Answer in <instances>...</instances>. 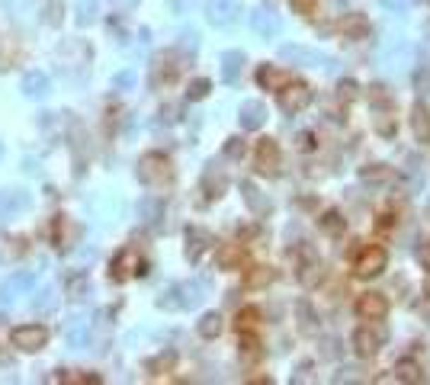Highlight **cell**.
<instances>
[{
  "mask_svg": "<svg viewBox=\"0 0 430 385\" xmlns=\"http://www.w3.org/2000/svg\"><path fill=\"white\" fill-rule=\"evenodd\" d=\"M125 266H139V254L135 251H122L116 257V263H112V270H116V280H125V276H129V270H125Z\"/></svg>",
  "mask_w": 430,
  "mask_h": 385,
  "instance_id": "cell-29",
  "label": "cell"
},
{
  "mask_svg": "<svg viewBox=\"0 0 430 385\" xmlns=\"http://www.w3.org/2000/svg\"><path fill=\"white\" fill-rule=\"evenodd\" d=\"M385 266H389V251H385L382 244H369V247H363V251H360L354 270H356V276L369 280V276H379Z\"/></svg>",
  "mask_w": 430,
  "mask_h": 385,
  "instance_id": "cell-5",
  "label": "cell"
},
{
  "mask_svg": "<svg viewBox=\"0 0 430 385\" xmlns=\"http://www.w3.org/2000/svg\"><path fill=\"white\" fill-rule=\"evenodd\" d=\"M209 87H212V84H209L206 77H199V81H193V84H190V100H202V97H206V93H209Z\"/></svg>",
  "mask_w": 430,
  "mask_h": 385,
  "instance_id": "cell-38",
  "label": "cell"
},
{
  "mask_svg": "<svg viewBox=\"0 0 430 385\" xmlns=\"http://www.w3.org/2000/svg\"><path fill=\"white\" fill-rule=\"evenodd\" d=\"M112 7H119V10H125V7H135V4H139V0H110Z\"/></svg>",
  "mask_w": 430,
  "mask_h": 385,
  "instance_id": "cell-49",
  "label": "cell"
},
{
  "mask_svg": "<svg viewBox=\"0 0 430 385\" xmlns=\"http://www.w3.org/2000/svg\"><path fill=\"white\" fill-rule=\"evenodd\" d=\"M308 103H312V90H308L306 84H286L283 90H279V106H283V112H289V116H298Z\"/></svg>",
  "mask_w": 430,
  "mask_h": 385,
  "instance_id": "cell-8",
  "label": "cell"
},
{
  "mask_svg": "<svg viewBox=\"0 0 430 385\" xmlns=\"http://www.w3.org/2000/svg\"><path fill=\"white\" fill-rule=\"evenodd\" d=\"M241 347H244V353H248V357H257V347H260V343H257V337L244 334L241 337Z\"/></svg>",
  "mask_w": 430,
  "mask_h": 385,
  "instance_id": "cell-42",
  "label": "cell"
},
{
  "mask_svg": "<svg viewBox=\"0 0 430 385\" xmlns=\"http://www.w3.org/2000/svg\"><path fill=\"white\" fill-rule=\"evenodd\" d=\"M209 241H212V238H209L206 228H196V225H193V228H187V260H190V263H196V260L202 257V251L209 247Z\"/></svg>",
  "mask_w": 430,
  "mask_h": 385,
  "instance_id": "cell-20",
  "label": "cell"
},
{
  "mask_svg": "<svg viewBox=\"0 0 430 385\" xmlns=\"http://www.w3.org/2000/svg\"><path fill=\"white\" fill-rule=\"evenodd\" d=\"M45 23H52V26L62 23V0H52L49 7H45Z\"/></svg>",
  "mask_w": 430,
  "mask_h": 385,
  "instance_id": "cell-39",
  "label": "cell"
},
{
  "mask_svg": "<svg viewBox=\"0 0 430 385\" xmlns=\"http://www.w3.org/2000/svg\"><path fill=\"white\" fill-rule=\"evenodd\" d=\"M250 26H254V32L260 35V39H273V35H279L283 23H279V16L273 13L270 7H260L254 16H250Z\"/></svg>",
  "mask_w": 430,
  "mask_h": 385,
  "instance_id": "cell-15",
  "label": "cell"
},
{
  "mask_svg": "<svg viewBox=\"0 0 430 385\" xmlns=\"http://www.w3.org/2000/svg\"><path fill=\"white\" fill-rule=\"evenodd\" d=\"M26 209H29L26 189H0V222H13Z\"/></svg>",
  "mask_w": 430,
  "mask_h": 385,
  "instance_id": "cell-7",
  "label": "cell"
},
{
  "mask_svg": "<svg viewBox=\"0 0 430 385\" xmlns=\"http://www.w3.org/2000/svg\"><path fill=\"white\" fill-rule=\"evenodd\" d=\"M241 193H244V199H248V206H250L254 212H267V209H270L264 199L257 196V186H254V183H241Z\"/></svg>",
  "mask_w": 430,
  "mask_h": 385,
  "instance_id": "cell-31",
  "label": "cell"
},
{
  "mask_svg": "<svg viewBox=\"0 0 430 385\" xmlns=\"http://www.w3.org/2000/svg\"><path fill=\"white\" fill-rule=\"evenodd\" d=\"M49 90H52V81L45 71H26V74H23V93H26V97L42 100Z\"/></svg>",
  "mask_w": 430,
  "mask_h": 385,
  "instance_id": "cell-16",
  "label": "cell"
},
{
  "mask_svg": "<svg viewBox=\"0 0 430 385\" xmlns=\"http://www.w3.org/2000/svg\"><path fill=\"white\" fill-rule=\"evenodd\" d=\"M395 222H398V218H395V215H389V212H385V215H379V228H382V231H389Z\"/></svg>",
  "mask_w": 430,
  "mask_h": 385,
  "instance_id": "cell-47",
  "label": "cell"
},
{
  "mask_svg": "<svg viewBox=\"0 0 430 385\" xmlns=\"http://www.w3.org/2000/svg\"><path fill=\"white\" fill-rule=\"evenodd\" d=\"M64 343H68L71 350H83L91 343V321L87 318H71L64 324Z\"/></svg>",
  "mask_w": 430,
  "mask_h": 385,
  "instance_id": "cell-14",
  "label": "cell"
},
{
  "mask_svg": "<svg viewBox=\"0 0 430 385\" xmlns=\"http://www.w3.org/2000/svg\"><path fill=\"white\" fill-rule=\"evenodd\" d=\"M257 170L260 174H270V177L279 170V145L273 138L257 141Z\"/></svg>",
  "mask_w": 430,
  "mask_h": 385,
  "instance_id": "cell-12",
  "label": "cell"
},
{
  "mask_svg": "<svg viewBox=\"0 0 430 385\" xmlns=\"http://www.w3.org/2000/svg\"><path fill=\"white\" fill-rule=\"evenodd\" d=\"M100 13V0H74V16L81 26H91Z\"/></svg>",
  "mask_w": 430,
  "mask_h": 385,
  "instance_id": "cell-25",
  "label": "cell"
},
{
  "mask_svg": "<svg viewBox=\"0 0 430 385\" xmlns=\"http://www.w3.org/2000/svg\"><path fill=\"white\" fill-rule=\"evenodd\" d=\"M337 97L350 103V100L356 97V84H354V81H340V84H337Z\"/></svg>",
  "mask_w": 430,
  "mask_h": 385,
  "instance_id": "cell-41",
  "label": "cell"
},
{
  "mask_svg": "<svg viewBox=\"0 0 430 385\" xmlns=\"http://www.w3.org/2000/svg\"><path fill=\"white\" fill-rule=\"evenodd\" d=\"M244 68V52H225L222 55V81L225 84H238Z\"/></svg>",
  "mask_w": 430,
  "mask_h": 385,
  "instance_id": "cell-21",
  "label": "cell"
},
{
  "mask_svg": "<svg viewBox=\"0 0 430 385\" xmlns=\"http://www.w3.org/2000/svg\"><path fill=\"white\" fill-rule=\"evenodd\" d=\"M279 55L286 58V61H296V64H308V68H334V58L321 55V52H312V49H302V45H283V52Z\"/></svg>",
  "mask_w": 430,
  "mask_h": 385,
  "instance_id": "cell-10",
  "label": "cell"
},
{
  "mask_svg": "<svg viewBox=\"0 0 430 385\" xmlns=\"http://www.w3.org/2000/svg\"><path fill=\"white\" fill-rule=\"evenodd\" d=\"M241 7H238V0H209L206 4V20L212 26H231L238 20Z\"/></svg>",
  "mask_w": 430,
  "mask_h": 385,
  "instance_id": "cell-9",
  "label": "cell"
},
{
  "mask_svg": "<svg viewBox=\"0 0 430 385\" xmlns=\"http://www.w3.org/2000/svg\"><path fill=\"white\" fill-rule=\"evenodd\" d=\"M360 177L366 183H382V180H389V177H392V170L385 167V164H369V167L360 170Z\"/></svg>",
  "mask_w": 430,
  "mask_h": 385,
  "instance_id": "cell-30",
  "label": "cell"
},
{
  "mask_svg": "<svg viewBox=\"0 0 430 385\" xmlns=\"http://www.w3.org/2000/svg\"><path fill=\"white\" fill-rule=\"evenodd\" d=\"M257 84L267 87V90H283L286 84H292V77L286 71L273 68V64H264V68L257 71Z\"/></svg>",
  "mask_w": 430,
  "mask_h": 385,
  "instance_id": "cell-18",
  "label": "cell"
},
{
  "mask_svg": "<svg viewBox=\"0 0 430 385\" xmlns=\"http://www.w3.org/2000/svg\"><path fill=\"white\" fill-rule=\"evenodd\" d=\"M4 7L10 10V16H13L16 23H26L29 13L35 10V0H4Z\"/></svg>",
  "mask_w": 430,
  "mask_h": 385,
  "instance_id": "cell-28",
  "label": "cell"
},
{
  "mask_svg": "<svg viewBox=\"0 0 430 385\" xmlns=\"http://www.w3.org/2000/svg\"><path fill=\"white\" fill-rule=\"evenodd\" d=\"M356 315L363 318V321H373V318H385L389 315V299L382 292H366V295H360L356 299Z\"/></svg>",
  "mask_w": 430,
  "mask_h": 385,
  "instance_id": "cell-11",
  "label": "cell"
},
{
  "mask_svg": "<svg viewBox=\"0 0 430 385\" xmlns=\"http://www.w3.org/2000/svg\"><path fill=\"white\" fill-rule=\"evenodd\" d=\"M202 299V283H180V286H170L164 295L158 299L161 308H167V312H174V308H193L199 305Z\"/></svg>",
  "mask_w": 430,
  "mask_h": 385,
  "instance_id": "cell-2",
  "label": "cell"
},
{
  "mask_svg": "<svg viewBox=\"0 0 430 385\" xmlns=\"http://www.w3.org/2000/svg\"><path fill=\"white\" fill-rule=\"evenodd\" d=\"M33 308L39 312V315H52V312L58 308V289H55V286H45V289H42V292L33 299Z\"/></svg>",
  "mask_w": 430,
  "mask_h": 385,
  "instance_id": "cell-23",
  "label": "cell"
},
{
  "mask_svg": "<svg viewBox=\"0 0 430 385\" xmlns=\"http://www.w3.org/2000/svg\"><path fill=\"white\" fill-rule=\"evenodd\" d=\"M267 283H273L270 266H257L254 273H248V286H267Z\"/></svg>",
  "mask_w": 430,
  "mask_h": 385,
  "instance_id": "cell-32",
  "label": "cell"
},
{
  "mask_svg": "<svg viewBox=\"0 0 430 385\" xmlns=\"http://www.w3.org/2000/svg\"><path fill=\"white\" fill-rule=\"evenodd\" d=\"M414 81H417V87H424V93H430V71H427V68L417 71Z\"/></svg>",
  "mask_w": 430,
  "mask_h": 385,
  "instance_id": "cell-44",
  "label": "cell"
},
{
  "mask_svg": "<svg viewBox=\"0 0 430 385\" xmlns=\"http://www.w3.org/2000/svg\"><path fill=\"white\" fill-rule=\"evenodd\" d=\"M196 39H199V35H196V32H193V29H187V32H183V49H190V52H196V45H199V42H196Z\"/></svg>",
  "mask_w": 430,
  "mask_h": 385,
  "instance_id": "cell-45",
  "label": "cell"
},
{
  "mask_svg": "<svg viewBox=\"0 0 430 385\" xmlns=\"http://www.w3.org/2000/svg\"><path fill=\"white\" fill-rule=\"evenodd\" d=\"M139 180L145 183V186L161 189V186H167V183L174 180V167H170V161H167L164 154L151 151L139 161Z\"/></svg>",
  "mask_w": 430,
  "mask_h": 385,
  "instance_id": "cell-1",
  "label": "cell"
},
{
  "mask_svg": "<svg viewBox=\"0 0 430 385\" xmlns=\"http://www.w3.org/2000/svg\"><path fill=\"white\" fill-rule=\"evenodd\" d=\"M292 4H296L302 13H312V10H315V0H292Z\"/></svg>",
  "mask_w": 430,
  "mask_h": 385,
  "instance_id": "cell-48",
  "label": "cell"
},
{
  "mask_svg": "<svg viewBox=\"0 0 430 385\" xmlns=\"http://www.w3.org/2000/svg\"><path fill=\"white\" fill-rule=\"evenodd\" d=\"M257 324V308H244L238 315V331H250Z\"/></svg>",
  "mask_w": 430,
  "mask_h": 385,
  "instance_id": "cell-36",
  "label": "cell"
},
{
  "mask_svg": "<svg viewBox=\"0 0 430 385\" xmlns=\"http://www.w3.org/2000/svg\"><path fill=\"white\" fill-rule=\"evenodd\" d=\"M225 186H228V177H225V170L219 167V164H206V174H202V189H206L209 196H222Z\"/></svg>",
  "mask_w": 430,
  "mask_h": 385,
  "instance_id": "cell-17",
  "label": "cell"
},
{
  "mask_svg": "<svg viewBox=\"0 0 430 385\" xmlns=\"http://www.w3.org/2000/svg\"><path fill=\"white\" fill-rule=\"evenodd\" d=\"M139 215L145 225H161V218H164V203L154 196H145L139 203Z\"/></svg>",
  "mask_w": 430,
  "mask_h": 385,
  "instance_id": "cell-22",
  "label": "cell"
},
{
  "mask_svg": "<svg viewBox=\"0 0 430 385\" xmlns=\"http://www.w3.org/2000/svg\"><path fill=\"white\" fill-rule=\"evenodd\" d=\"M385 340H389V331L379 324V318H373V321H366L354 334V350L360 353V357H376V353H379V347Z\"/></svg>",
  "mask_w": 430,
  "mask_h": 385,
  "instance_id": "cell-3",
  "label": "cell"
},
{
  "mask_svg": "<svg viewBox=\"0 0 430 385\" xmlns=\"http://www.w3.org/2000/svg\"><path fill=\"white\" fill-rule=\"evenodd\" d=\"M298 148H302V151H312V148H315L312 132H302V135H298Z\"/></svg>",
  "mask_w": 430,
  "mask_h": 385,
  "instance_id": "cell-46",
  "label": "cell"
},
{
  "mask_svg": "<svg viewBox=\"0 0 430 385\" xmlns=\"http://www.w3.org/2000/svg\"><path fill=\"white\" fill-rule=\"evenodd\" d=\"M340 29H344V35H354V39H360V35L369 32V23L363 13H347L344 20H340Z\"/></svg>",
  "mask_w": 430,
  "mask_h": 385,
  "instance_id": "cell-24",
  "label": "cell"
},
{
  "mask_svg": "<svg viewBox=\"0 0 430 385\" xmlns=\"http://www.w3.org/2000/svg\"><path fill=\"white\" fill-rule=\"evenodd\" d=\"M0 154H4V148H0Z\"/></svg>",
  "mask_w": 430,
  "mask_h": 385,
  "instance_id": "cell-52",
  "label": "cell"
},
{
  "mask_svg": "<svg viewBox=\"0 0 430 385\" xmlns=\"http://www.w3.org/2000/svg\"><path fill=\"white\" fill-rule=\"evenodd\" d=\"M369 100H373V103H379V106H389V103H392V97L385 93V87H382V84L369 87Z\"/></svg>",
  "mask_w": 430,
  "mask_h": 385,
  "instance_id": "cell-37",
  "label": "cell"
},
{
  "mask_svg": "<svg viewBox=\"0 0 430 385\" xmlns=\"http://www.w3.org/2000/svg\"><path fill=\"white\" fill-rule=\"evenodd\" d=\"M132 84H135V74H132V71H122V74L112 77V87H116V90H129Z\"/></svg>",
  "mask_w": 430,
  "mask_h": 385,
  "instance_id": "cell-40",
  "label": "cell"
},
{
  "mask_svg": "<svg viewBox=\"0 0 430 385\" xmlns=\"http://www.w3.org/2000/svg\"><path fill=\"white\" fill-rule=\"evenodd\" d=\"M35 289V273L33 270H20V273L7 276V280L0 283V305L10 308L16 305V302L23 299V295H29Z\"/></svg>",
  "mask_w": 430,
  "mask_h": 385,
  "instance_id": "cell-4",
  "label": "cell"
},
{
  "mask_svg": "<svg viewBox=\"0 0 430 385\" xmlns=\"http://www.w3.org/2000/svg\"><path fill=\"white\" fill-rule=\"evenodd\" d=\"M238 122H241L244 132H257V129L267 122V106L257 103V100H248V103H241V109H238Z\"/></svg>",
  "mask_w": 430,
  "mask_h": 385,
  "instance_id": "cell-13",
  "label": "cell"
},
{
  "mask_svg": "<svg viewBox=\"0 0 430 385\" xmlns=\"http://www.w3.org/2000/svg\"><path fill=\"white\" fill-rule=\"evenodd\" d=\"M244 260V251L241 247H225L222 254H219V263L225 266V270H228V266H235V263H241Z\"/></svg>",
  "mask_w": 430,
  "mask_h": 385,
  "instance_id": "cell-33",
  "label": "cell"
},
{
  "mask_svg": "<svg viewBox=\"0 0 430 385\" xmlns=\"http://www.w3.org/2000/svg\"><path fill=\"white\" fill-rule=\"evenodd\" d=\"M411 129L421 145H430V109L424 103H414V109H411Z\"/></svg>",
  "mask_w": 430,
  "mask_h": 385,
  "instance_id": "cell-19",
  "label": "cell"
},
{
  "mask_svg": "<svg viewBox=\"0 0 430 385\" xmlns=\"http://www.w3.org/2000/svg\"><path fill=\"white\" fill-rule=\"evenodd\" d=\"M417 260H421L424 270H430V241H424V244L417 247Z\"/></svg>",
  "mask_w": 430,
  "mask_h": 385,
  "instance_id": "cell-43",
  "label": "cell"
},
{
  "mask_svg": "<svg viewBox=\"0 0 430 385\" xmlns=\"http://www.w3.org/2000/svg\"><path fill=\"white\" fill-rule=\"evenodd\" d=\"M225 158H231V161H241V158H244V141L238 138V135L225 141Z\"/></svg>",
  "mask_w": 430,
  "mask_h": 385,
  "instance_id": "cell-35",
  "label": "cell"
},
{
  "mask_svg": "<svg viewBox=\"0 0 430 385\" xmlns=\"http://www.w3.org/2000/svg\"><path fill=\"white\" fill-rule=\"evenodd\" d=\"M318 225H321V231H325V235H344V228H347V218L340 215L337 209H327L325 215L318 218Z\"/></svg>",
  "mask_w": 430,
  "mask_h": 385,
  "instance_id": "cell-26",
  "label": "cell"
},
{
  "mask_svg": "<svg viewBox=\"0 0 430 385\" xmlns=\"http://www.w3.org/2000/svg\"><path fill=\"white\" fill-rule=\"evenodd\" d=\"M379 132L382 135H392V132H395V126H392V122H385V119H379Z\"/></svg>",
  "mask_w": 430,
  "mask_h": 385,
  "instance_id": "cell-51",
  "label": "cell"
},
{
  "mask_svg": "<svg viewBox=\"0 0 430 385\" xmlns=\"http://www.w3.org/2000/svg\"><path fill=\"white\" fill-rule=\"evenodd\" d=\"M87 292H91V283H87V276H77V280L71 283V299L83 302V299H87Z\"/></svg>",
  "mask_w": 430,
  "mask_h": 385,
  "instance_id": "cell-34",
  "label": "cell"
},
{
  "mask_svg": "<svg viewBox=\"0 0 430 385\" xmlns=\"http://www.w3.org/2000/svg\"><path fill=\"white\" fill-rule=\"evenodd\" d=\"M222 328H225V321L219 312H209V315L199 318V334L206 337V340H215V337L222 334Z\"/></svg>",
  "mask_w": 430,
  "mask_h": 385,
  "instance_id": "cell-27",
  "label": "cell"
},
{
  "mask_svg": "<svg viewBox=\"0 0 430 385\" xmlns=\"http://www.w3.org/2000/svg\"><path fill=\"white\" fill-rule=\"evenodd\" d=\"M411 0H385V7H398V10H408Z\"/></svg>",
  "mask_w": 430,
  "mask_h": 385,
  "instance_id": "cell-50",
  "label": "cell"
},
{
  "mask_svg": "<svg viewBox=\"0 0 430 385\" xmlns=\"http://www.w3.org/2000/svg\"><path fill=\"white\" fill-rule=\"evenodd\" d=\"M13 347L16 350H42L45 343H49V328H42V324H23V328L13 331Z\"/></svg>",
  "mask_w": 430,
  "mask_h": 385,
  "instance_id": "cell-6",
  "label": "cell"
}]
</instances>
